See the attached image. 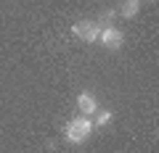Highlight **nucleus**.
Instances as JSON below:
<instances>
[{"mask_svg": "<svg viewBox=\"0 0 159 153\" xmlns=\"http://www.w3.org/2000/svg\"><path fill=\"white\" fill-rule=\"evenodd\" d=\"M90 132H93L90 116H80V119H72V121H69V127H66V140H69V142H82Z\"/></svg>", "mask_w": 159, "mask_h": 153, "instance_id": "nucleus-1", "label": "nucleus"}, {"mask_svg": "<svg viewBox=\"0 0 159 153\" xmlns=\"http://www.w3.org/2000/svg\"><path fill=\"white\" fill-rule=\"evenodd\" d=\"M72 34H74V37H80V40L93 42V40H98V34H101V27H98L96 21H77V24L72 27Z\"/></svg>", "mask_w": 159, "mask_h": 153, "instance_id": "nucleus-2", "label": "nucleus"}, {"mask_svg": "<svg viewBox=\"0 0 159 153\" xmlns=\"http://www.w3.org/2000/svg\"><path fill=\"white\" fill-rule=\"evenodd\" d=\"M98 40H101L106 48L117 50V48H122V42H125V32H119L117 27H103L101 34H98Z\"/></svg>", "mask_w": 159, "mask_h": 153, "instance_id": "nucleus-3", "label": "nucleus"}, {"mask_svg": "<svg viewBox=\"0 0 159 153\" xmlns=\"http://www.w3.org/2000/svg\"><path fill=\"white\" fill-rule=\"evenodd\" d=\"M77 108H80L82 116H93V113L98 111V100L90 92H82V95H77Z\"/></svg>", "mask_w": 159, "mask_h": 153, "instance_id": "nucleus-4", "label": "nucleus"}, {"mask_svg": "<svg viewBox=\"0 0 159 153\" xmlns=\"http://www.w3.org/2000/svg\"><path fill=\"white\" fill-rule=\"evenodd\" d=\"M119 13L125 19H133L138 13V0H122V3H119Z\"/></svg>", "mask_w": 159, "mask_h": 153, "instance_id": "nucleus-5", "label": "nucleus"}, {"mask_svg": "<svg viewBox=\"0 0 159 153\" xmlns=\"http://www.w3.org/2000/svg\"><path fill=\"white\" fill-rule=\"evenodd\" d=\"M114 16H117V13L106 11V13H103V16H101V21H96V24H98V27H101V29H103V27H114V24H111V21H114Z\"/></svg>", "mask_w": 159, "mask_h": 153, "instance_id": "nucleus-6", "label": "nucleus"}, {"mask_svg": "<svg viewBox=\"0 0 159 153\" xmlns=\"http://www.w3.org/2000/svg\"><path fill=\"white\" fill-rule=\"evenodd\" d=\"M109 121H111V113H109V111H101V113H98V119H96V124H93V127H106Z\"/></svg>", "mask_w": 159, "mask_h": 153, "instance_id": "nucleus-7", "label": "nucleus"}]
</instances>
